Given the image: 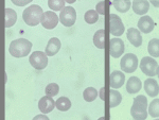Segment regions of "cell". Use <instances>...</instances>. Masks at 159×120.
Returning <instances> with one entry per match:
<instances>
[{"instance_id": "obj_16", "label": "cell", "mask_w": 159, "mask_h": 120, "mask_svg": "<svg viewBox=\"0 0 159 120\" xmlns=\"http://www.w3.org/2000/svg\"><path fill=\"white\" fill-rule=\"evenodd\" d=\"M61 40L58 39L57 37H52L49 39V42H48L47 44V47H46V54L48 55V57H53V55H55L56 53L60 51L61 49Z\"/></svg>"}, {"instance_id": "obj_3", "label": "cell", "mask_w": 159, "mask_h": 120, "mask_svg": "<svg viewBox=\"0 0 159 120\" xmlns=\"http://www.w3.org/2000/svg\"><path fill=\"white\" fill-rule=\"evenodd\" d=\"M43 15V9L37 4H32L25 10L22 13V19L28 25L35 27L39 22H42V18Z\"/></svg>"}, {"instance_id": "obj_36", "label": "cell", "mask_w": 159, "mask_h": 120, "mask_svg": "<svg viewBox=\"0 0 159 120\" xmlns=\"http://www.w3.org/2000/svg\"><path fill=\"white\" fill-rule=\"evenodd\" d=\"M157 76H159V65H158V67H157Z\"/></svg>"}, {"instance_id": "obj_18", "label": "cell", "mask_w": 159, "mask_h": 120, "mask_svg": "<svg viewBox=\"0 0 159 120\" xmlns=\"http://www.w3.org/2000/svg\"><path fill=\"white\" fill-rule=\"evenodd\" d=\"M142 87L140 79L138 76H130L126 82V91L129 94H137Z\"/></svg>"}, {"instance_id": "obj_29", "label": "cell", "mask_w": 159, "mask_h": 120, "mask_svg": "<svg viewBox=\"0 0 159 120\" xmlns=\"http://www.w3.org/2000/svg\"><path fill=\"white\" fill-rule=\"evenodd\" d=\"M60 91V86L57 85L56 83H50L46 86L45 88V93L47 96H50V97H54L58 94Z\"/></svg>"}, {"instance_id": "obj_9", "label": "cell", "mask_w": 159, "mask_h": 120, "mask_svg": "<svg viewBox=\"0 0 159 120\" xmlns=\"http://www.w3.org/2000/svg\"><path fill=\"white\" fill-rule=\"evenodd\" d=\"M125 50V46H124V42L121 39V38L118 37H114L110 39L109 42V52L110 55L115 58H120L121 55L124 53Z\"/></svg>"}, {"instance_id": "obj_23", "label": "cell", "mask_w": 159, "mask_h": 120, "mask_svg": "<svg viewBox=\"0 0 159 120\" xmlns=\"http://www.w3.org/2000/svg\"><path fill=\"white\" fill-rule=\"evenodd\" d=\"M122 101V96L121 94L119 93V91L115 90L114 89H111V90L109 91V106L110 108H116V106L119 105L120 103H121Z\"/></svg>"}, {"instance_id": "obj_17", "label": "cell", "mask_w": 159, "mask_h": 120, "mask_svg": "<svg viewBox=\"0 0 159 120\" xmlns=\"http://www.w3.org/2000/svg\"><path fill=\"white\" fill-rule=\"evenodd\" d=\"M133 10L137 15H144L150 10V1L148 0H134Z\"/></svg>"}, {"instance_id": "obj_6", "label": "cell", "mask_w": 159, "mask_h": 120, "mask_svg": "<svg viewBox=\"0 0 159 120\" xmlns=\"http://www.w3.org/2000/svg\"><path fill=\"white\" fill-rule=\"evenodd\" d=\"M48 55L42 51H35L29 58V62L35 69L43 70L47 67L48 65Z\"/></svg>"}, {"instance_id": "obj_25", "label": "cell", "mask_w": 159, "mask_h": 120, "mask_svg": "<svg viewBox=\"0 0 159 120\" xmlns=\"http://www.w3.org/2000/svg\"><path fill=\"white\" fill-rule=\"evenodd\" d=\"M98 19H99V13L97 11H94V10H89V11H87L85 13V15H84V20L89 25L96 24V22L98 21Z\"/></svg>"}, {"instance_id": "obj_12", "label": "cell", "mask_w": 159, "mask_h": 120, "mask_svg": "<svg viewBox=\"0 0 159 120\" xmlns=\"http://www.w3.org/2000/svg\"><path fill=\"white\" fill-rule=\"evenodd\" d=\"M54 106L56 105H55L54 100L52 99V97L47 96V95L45 97H43L39 100V102H38V108H39V111L42 112L43 114H48V113H50V112H52Z\"/></svg>"}, {"instance_id": "obj_2", "label": "cell", "mask_w": 159, "mask_h": 120, "mask_svg": "<svg viewBox=\"0 0 159 120\" xmlns=\"http://www.w3.org/2000/svg\"><path fill=\"white\" fill-rule=\"evenodd\" d=\"M148 99L145 96H137L134 99L132 108H130V115L136 120H143L148 117Z\"/></svg>"}, {"instance_id": "obj_22", "label": "cell", "mask_w": 159, "mask_h": 120, "mask_svg": "<svg viewBox=\"0 0 159 120\" xmlns=\"http://www.w3.org/2000/svg\"><path fill=\"white\" fill-rule=\"evenodd\" d=\"M148 51L151 57L159 58V39L158 38H153L148 42Z\"/></svg>"}, {"instance_id": "obj_1", "label": "cell", "mask_w": 159, "mask_h": 120, "mask_svg": "<svg viewBox=\"0 0 159 120\" xmlns=\"http://www.w3.org/2000/svg\"><path fill=\"white\" fill-rule=\"evenodd\" d=\"M32 49V43L25 38H18L11 43L9 47V52L14 58L27 57Z\"/></svg>"}, {"instance_id": "obj_11", "label": "cell", "mask_w": 159, "mask_h": 120, "mask_svg": "<svg viewBox=\"0 0 159 120\" xmlns=\"http://www.w3.org/2000/svg\"><path fill=\"white\" fill-rule=\"evenodd\" d=\"M125 82V76L122 71L115 70L110 73L109 76V85L111 88H120L124 85Z\"/></svg>"}, {"instance_id": "obj_14", "label": "cell", "mask_w": 159, "mask_h": 120, "mask_svg": "<svg viewBox=\"0 0 159 120\" xmlns=\"http://www.w3.org/2000/svg\"><path fill=\"white\" fill-rule=\"evenodd\" d=\"M126 35H127V39L129 40V43L134 47H140L141 44H142V35H141V33L138 29L129 28L127 30Z\"/></svg>"}, {"instance_id": "obj_33", "label": "cell", "mask_w": 159, "mask_h": 120, "mask_svg": "<svg viewBox=\"0 0 159 120\" xmlns=\"http://www.w3.org/2000/svg\"><path fill=\"white\" fill-rule=\"evenodd\" d=\"M34 119L35 120H36V119H46V120H47L48 117L47 116H43V115H37V116L34 117Z\"/></svg>"}, {"instance_id": "obj_10", "label": "cell", "mask_w": 159, "mask_h": 120, "mask_svg": "<svg viewBox=\"0 0 159 120\" xmlns=\"http://www.w3.org/2000/svg\"><path fill=\"white\" fill-rule=\"evenodd\" d=\"M58 20H60V17H57V15L55 14L54 11H47L43 15L42 25L46 29L52 30L57 25Z\"/></svg>"}, {"instance_id": "obj_21", "label": "cell", "mask_w": 159, "mask_h": 120, "mask_svg": "<svg viewBox=\"0 0 159 120\" xmlns=\"http://www.w3.org/2000/svg\"><path fill=\"white\" fill-rule=\"evenodd\" d=\"M4 12H6V28H11L17 20V13L10 7H7Z\"/></svg>"}, {"instance_id": "obj_30", "label": "cell", "mask_w": 159, "mask_h": 120, "mask_svg": "<svg viewBox=\"0 0 159 120\" xmlns=\"http://www.w3.org/2000/svg\"><path fill=\"white\" fill-rule=\"evenodd\" d=\"M11 1L15 4V6H17V7H24V6H27V4H29L30 2L33 1V0H11Z\"/></svg>"}, {"instance_id": "obj_4", "label": "cell", "mask_w": 159, "mask_h": 120, "mask_svg": "<svg viewBox=\"0 0 159 120\" xmlns=\"http://www.w3.org/2000/svg\"><path fill=\"white\" fill-rule=\"evenodd\" d=\"M120 67L125 73H132L138 67V58L134 53H126L120 62Z\"/></svg>"}, {"instance_id": "obj_15", "label": "cell", "mask_w": 159, "mask_h": 120, "mask_svg": "<svg viewBox=\"0 0 159 120\" xmlns=\"http://www.w3.org/2000/svg\"><path fill=\"white\" fill-rule=\"evenodd\" d=\"M144 90L148 96L156 97L159 94V85L155 79L151 78L147 79L144 81Z\"/></svg>"}, {"instance_id": "obj_24", "label": "cell", "mask_w": 159, "mask_h": 120, "mask_svg": "<svg viewBox=\"0 0 159 120\" xmlns=\"http://www.w3.org/2000/svg\"><path fill=\"white\" fill-rule=\"evenodd\" d=\"M55 105L57 109H60L61 112H66L71 108V101L69 100L67 97H61L55 102Z\"/></svg>"}, {"instance_id": "obj_7", "label": "cell", "mask_w": 159, "mask_h": 120, "mask_svg": "<svg viewBox=\"0 0 159 120\" xmlns=\"http://www.w3.org/2000/svg\"><path fill=\"white\" fill-rule=\"evenodd\" d=\"M124 25H123L121 18L116 14L109 15V32L111 35L116 37L121 36L124 33Z\"/></svg>"}, {"instance_id": "obj_35", "label": "cell", "mask_w": 159, "mask_h": 120, "mask_svg": "<svg viewBox=\"0 0 159 120\" xmlns=\"http://www.w3.org/2000/svg\"><path fill=\"white\" fill-rule=\"evenodd\" d=\"M65 1H66V2H68V3H70V4H71V3H74V2H75L76 0H65Z\"/></svg>"}, {"instance_id": "obj_34", "label": "cell", "mask_w": 159, "mask_h": 120, "mask_svg": "<svg viewBox=\"0 0 159 120\" xmlns=\"http://www.w3.org/2000/svg\"><path fill=\"white\" fill-rule=\"evenodd\" d=\"M104 90H105V88L103 87V88H101V95H100V96H101V99H102V100H105V98H104Z\"/></svg>"}, {"instance_id": "obj_28", "label": "cell", "mask_w": 159, "mask_h": 120, "mask_svg": "<svg viewBox=\"0 0 159 120\" xmlns=\"http://www.w3.org/2000/svg\"><path fill=\"white\" fill-rule=\"evenodd\" d=\"M48 6L52 11H61L65 7V0H48Z\"/></svg>"}, {"instance_id": "obj_32", "label": "cell", "mask_w": 159, "mask_h": 120, "mask_svg": "<svg viewBox=\"0 0 159 120\" xmlns=\"http://www.w3.org/2000/svg\"><path fill=\"white\" fill-rule=\"evenodd\" d=\"M150 1L155 7H159V0H150Z\"/></svg>"}, {"instance_id": "obj_8", "label": "cell", "mask_w": 159, "mask_h": 120, "mask_svg": "<svg viewBox=\"0 0 159 120\" xmlns=\"http://www.w3.org/2000/svg\"><path fill=\"white\" fill-rule=\"evenodd\" d=\"M76 20V12L72 7H66L61 11L60 21L65 27H71Z\"/></svg>"}, {"instance_id": "obj_31", "label": "cell", "mask_w": 159, "mask_h": 120, "mask_svg": "<svg viewBox=\"0 0 159 120\" xmlns=\"http://www.w3.org/2000/svg\"><path fill=\"white\" fill-rule=\"evenodd\" d=\"M97 12L101 15H105V2L104 1H100L98 4H97Z\"/></svg>"}, {"instance_id": "obj_13", "label": "cell", "mask_w": 159, "mask_h": 120, "mask_svg": "<svg viewBox=\"0 0 159 120\" xmlns=\"http://www.w3.org/2000/svg\"><path fill=\"white\" fill-rule=\"evenodd\" d=\"M154 27H155V22L151 18V16H142L138 20V28L142 33L145 34L151 33L154 30Z\"/></svg>"}, {"instance_id": "obj_27", "label": "cell", "mask_w": 159, "mask_h": 120, "mask_svg": "<svg viewBox=\"0 0 159 120\" xmlns=\"http://www.w3.org/2000/svg\"><path fill=\"white\" fill-rule=\"evenodd\" d=\"M148 114L153 118H158L159 117V99H155L151 102L148 106Z\"/></svg>"}, {"instance_id": "obj_26", "label": "cell", "mask_w": 159, "mask_h": 120, "mask_svg": "<svg viewBox=\"0 0 159 120\" xmlns=\"http://www.w3.org/2000/svg\"><path fill=\"white\" fill-rule=\"evenodd\" d=\"M83 97H84V100L87 102L94 101L97 99V97H98V91L93 87H87L85 90H84Z\"/></svg>"}, {"instance_id": "obj_5", "label": "cell", "mask_w": 159, "mask_h": 120, "mask_svg": "<svg viewBox=\"0 0 159 120\" xmlns=\"http://www.w3.org/2000/svg\"><path fill=\"white\" fill-rule=\"evenodd\" d=\"M158 64L151 57H144L140 62V69L148 76H155L157 75Z\"/></svg>"}, {"instance_id": "obj_19", "label": "cell", "mask_w": 159, "mask_h": 120, "mask_svg": "<svg viewBox=\"0 0 159 120\" xmlns=\"http://www.w3.org/2000/svg\"><path fill=\"white\" fill-rule=\"evenodd\" d=\"M93 44L96 45L99 49H104L105 48V30L100 29L93 35Z\"/></svg>"}, {"instance_id": "obj_20", "label": "cell", "mask_w": 159, "mask_h": 120, "mask_svg": "<svg viewBox=\"0 0 159 120\" xmlns=\"http://www.w3.org/2000/svg\"><path fill=\"white\" fill-rule=\"evenodd\" d=\"M112 6L117 11L121 13H126L130 9L132 2L130 0H114L112 1Z\"/></svg>"}]
</instances>
